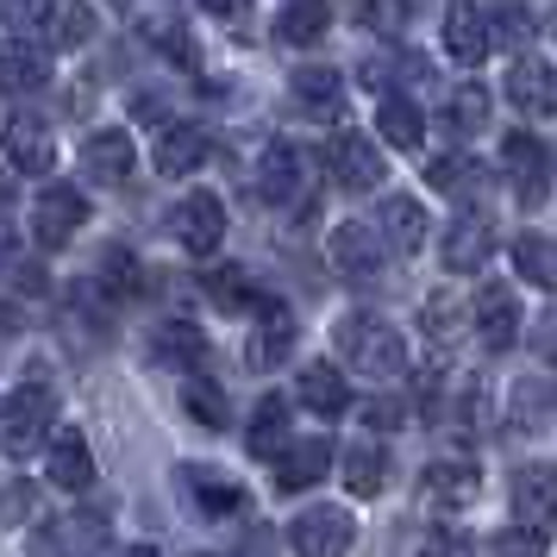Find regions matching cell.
<instances>
[{"instance_id":"1","label":"cell","mask_w":557,"mask_h":557,"mask_svg":"<svg viewBox=\"0 0 557 557\" xmlns=\"http://www.w3.org/2000/svg\"><path fill=\"white\" fill-rule=\"evenodd\" d=\"M338 351L351 357V370L363 376H401L407 370V345L401 332L388 326V320H370V313H351V320H338Z\"/></svg>"},{"instance_id":"2","label":"cell","mask_w":557,"mask_h":557,"mask_svg":"<svg viewBox=\"0 0 557 557\" xmlns=\"http://www.w3.org/2000/svg\"><path fill=\"white\" fill-rule=\"evenodd\" d=\"M51 420H57L51 388H38V382L13 388V395H7V407H0V445H7V457L45 451V445H51Z\"/></svg>"},{"instance_id":"3","label":"cell","mask_w":557,"mask_h":557,"mask_svg":"<svg viewBox=\"0 0 557 557\" xmlns=\"http://www.w3.org/2000/svg\"><path fill=\"white\" fill-rule=\"evenodd\" d=\"M170 232H176V245L182 251H195V257H207L220 238H226V201L220 195H182L176 207H170Z\"/></svg>"},{"instance_id":"4","label":"cell","mask_w":557,"mask_h":557,"mask_svg":"<svg viewBox=\"0 0 557 557\" xmlns=\"http://www.w3.org/2000/svg\"><path fill=\"white\" fill-rule=\"evenodd\" d=\"M351 532H357V520L345 507H307L301 520L288 527V545H295V557H345L351 552Z\"/></svg>"},{"instance_id":"5","label":"cell","mask_w":557,"mask_h":557,"mask_svg":"<svg viewBox=\"0 0 557 557\" xmlns=\"http://www.w3.org/2000/svg\"><path fill=\"white\" fill-rule=\"evenodd\" d=\"M82 220H88V201H82V188H70V182H51L32 201V238L38 245H70L82 232Z\"/></svg>"},{"instance_id":"6","label":"cell","mask_w":557,"mask_h":557,"mask_svg":"<svg viewBox=\"0 0 557 557\" xmlns=\"http://www.w3.org/2000/svg\"><path fill=\"white\" fill-rule=\"evenodd\" d=\"M0 151H7V163H13L20 176H51V170H57V138H51V126H45L38 113L7 120V132H0Z\"/></svg>"},{"instance_id":"7","label":"cell","mask_w":557,"mask_h":557,"mask_svg":"<svg viewBox=\"0 0 557 557\" xmlns=\"http://www.w3.org/2000/svg\"><path fill=\"white\" fill-rule=\"evenodd\" d=\"M107 545V513L82 507V513H63L51 532L32 539V557H101Z\"/></svg>"},{"instance_id":"8","label":"cell","mask_w":557,"mask_h":557,"mask_svg":"<svg viewBox=\"0 0 557 557\" xmlns=\"http://www.w3.org/2000/svg\"><path fill=\"white\" fill-rule=\"evenodd\" d=\"M470 313H476V338L488 345V351H507V345L520 338V320H527V313H520V295L502 288V282H482Z\"/></svg>"},{"instance_id":"9","label":"cell","mask_w":557,"mask_h":557,"mask_svg":"<svg viewBox=\"0 0 557 557\" xmlns=\"http://www.w3.org/2000/svg\"><path fill=\"white\" fill-rule=\"evenodd\" d=\"M326 163H332V182H338V188H376L382 182V151L363 132H332Z\"/></svg>"},{"instance_id":"10","label":"cell","mask_w":557,"mask_h":557,"mask_svg":"<svg viewBox=\"0 0 557 557\" xmlns=\"http://www.w3.org/2000/svg\"><path fill=\"white\" fill-rule=\"evenodd\" d=\"M332 263H338L345 276H357V282L382 276V263H388V238H382V226H363V220L338 226L332 232Z\"/></svg>"},{"instance_id":"11","label":"cell","mask_w":557,"mask_h":557,"mask_svg":"<svg viewBox=\"0 0 557 557\" xmlns=\"http://www.w3.org/2000/svg\"><path fill=\"white\" fill-rule=\"evenodd\" d=\"M182 495H188V507L201 520H220V513H238L245 507V488L226 470H213V463H182Z\"/></svg>"},{"instance_id":"12","label":"cell","mask_w":557,"mask_h":557,"mask_svg":"<svg viewBox=\"0 0 557 557\" xmlns=\"http://www.w3.org/2000/svg\"><path fill=\"white\" fill-rule=\"evenodd\" d=\"M288 351H295V313L282 301H263L251 320V345H245V357H251V370H276V363H288Z\"/></svg>"},{"instance_id":"13","label":"cell","mask_w":557,"mask_h":557,"mask_svg":"<svg viewBox=\"0 0 557 557\" xmlns=\"http://www.w3.org/2000/svg\"><path fill=\"white\" fill-rule=\"evenodd\" d=\"M507 101L520 107V113H532V120H552L557 113V70L539 63V57H520L507 70Z\"/></svg>"},{"instance_id":"14","label":"cell","mask_w":557,"mask_h":557,"mask_svg":"<svg viewBox=\"0 0 557 557\" xmlns=\"http://www.w3.org/2000/svg\"><path fill=\"white\" fill-rule=\"evenodd\" d=\"M488 38H495V26L482 20V7L451 0V13H445V51H451L457 70H476L482 57H488Z\"/></svg>"},{"instance_id":"15","label":"cell","mask_w":557,"mask_h":557,"mask_svg":"<svg viewBox=\"0 0 557 557\" xmlns=\"http://www.w3.org/2000/svg\"><path fill=\"white\" fill-rule=\"evenodd\" d=\"M513 513H520L527 527L552 532V520H557V470L552 463H527V470L513 476Z\"/></svg>"},{"instance_id":"16","label":"cell","mask_w":557,"mask_h":557,"mask_svg":"<svg viewBox=\"0 0 557 557\" xmlns=\"http://www.w3.org/2000/svg\"><path fill=\"white\" fill-rule=\"evenodd\" d=\"M257 195L270 207H295L301 201V151L295 145H270V151L257 157Z\"/></svg>"},{"instance_id":"17","label":"cell","mask_w":557,"mask_h":557,"mask_svg":"<svg viewBox=\"0 0 557 557\" xmlns=\"http://www.w3.org/2000/svg\"><path fill=\"white\" fill-rule=\"evenodd\" d=\"M151 357L163 363V370H201V357H207V332L195 326V320H157V332H151Z\"/></svg>"},{"instance_id":"18","label":"cell","mask_w":557,"mask_h":557,"mask_svg":"<svg viewBox=\"0 0 557 557\" xmlns=\"http://www.w3.org/2000/svg\"><path fill=\"white\" fill-rule=\"evenodd\" d=\"M45 82H51V57L38 51V45H26V38L0 45V88L7 95H38Z\"/></svg>"},{"instance_id":"19","label":"cell","mask_w":557,"mask_h":557,"mask_svg":"<svg viewBox=\"0 0 557 557\" xmlns=\"http://www.w3.org/2000/svg\"><path fill=\"white\" fill-rule=\"evenodd\" d=\"M502 163H507V176H513V188H520V201L527 207L545 201V151H539V138H527V132L502 138Z\"/></svg>"},{"instance_id":"20","label":"cell","mask_w":557,"mask_h":557,"mask_svg":"<svg viewBox=\"0 0 557 557\" xmlns=\"http://www.w3.org/2000/svg\"><path fill=\"white\" fill-rule=\"evenodd\" d=\"M38 32H45L51 51H76V45L95 38V7H88V0H51L45 20H38Z\"/></svg>"},{"instance_id":"21","label":"cell","mask_w":557,"mask_h":557,"mask_svg":"<svg viewBox=\"0 0 557 557\" xmlns=\"http://www.w3.org/2000/svg\"><path fill=\"white\" fill-rule=\"evenodd\" d=\"M488 251H495V232H488V220H482V213L451 220V232H445V270H482V263H488Z\"/></svg>"},{"instance_id":"22","label":"cell","mask_w":557,"mask_h":557,"mask_svg":"<svg viewBox=\"0 0 557 557\" xmlns=\"http://www.w3.org/2000/svg\"><path fill=\"white\" fill-rule=\"evenodd\" d=\"M51 482L70 488V495H82V488L95 482V457H88V438H82L76 426H63L51 438Z\"/></svg>"},{"instance_id":"23","label":"cell","mask_w":557,"mask_h":557,"mask_svg":"<svg viewBox=\"0 0 557 557\" xmlns=\"http://www.w3.org/2000/svg\"><path fill=\"white\" fill-rule=\"evenodd\" d=\"M288 88H295V101H301L313 120H332V113L345 107V76H338V70H326V63H307V70H295V82H288Z\"/></svg>"},{"instance_id":"24","label":"cell","mask_w":557,"mask_h":557,"mask_svg":"<svg viewBox=\"0 0 557 557\" xmlns=\"http://www.w3.org/2000/svg\"><path fill=\"white\" fill-rule=\"evenodd\" d=\"M207 132L201 126H163V138H157V170L163 176H188V170H201L207 163Z\"/></svg>"},{"instance_id":"25","label":"cell","mask_w":557,"mask_h":557,"mask_svg":"<svg viewBox=\"0 0 557 557\" xmlns=\"http://www.w3.org/2000/svg\"><path fill=\"white\" fill-rule=\"evenodd\" d=\"M82 163H88V176H95V182H107V188H113V182L132 176V163H138V157H132L126 132H95V138L82 145Z\"/></svg>"},{"instance_id":"26","label":"cell","mask_w":557,"mask_h":557,"mask_svg":"<svg viewBox=\"0 0 557 557\" xmlns=\"http://www.w3.org/2000/svg\"><path fill=\"white\" fill-rule=\"evenodd\" d=\"M376 220H382L388 251H420V238H426V207L413 201V195H388Z\"/></svg>"},{"instance_id":"27","label":"cell","mask_w":557,"mask_h":557,"mask_svg":"<svg viewBox=\"0 0 557 557\" xmlns=\"http://www.w3.org/2000/svg\"><path fill=\"white\" fill-rule=\"evenodd\" d=\"M326 470H332V438H301V445H288V451H282L276 482L295 495V488H307V482H320Z\"/></svg>"},{"instance_id":"28","label":"cell","mask_w":557,"mask_h":557,"mask_svg":"<svg viewBox=\"0 0 557 557\" xmlns=\"http://www.w3.org/2000/svg\"><path fill=\"white\" fill-rule=\"evenodd\" d=\"M245 445H251V457H282L288 451V401H282V395H270V401L251 413Z\"/></svg>"},{"instance_id":"29","label":"cell","mask_w":557,"mask_h":557,"mask_svg":"<svg viewBox=\"0 0 557 557\" xmlns=\"http://www.w3.org/2000/svg\"><path fill=\"white\" fill-rule=\"evenodd\" d=\"M382 138L388 145H401V151H420V138H426V113L407 101V95H382Z\"/></svg>"},{"instance_id":"30","label":"cell","mask_w":557,"mask_h":557,"mask_svg":"<svg viewBox=\"0 0 557 557\" xmlns=\"http://www.w3.org/2000/svg\"><path fill=\"white\" fill-rule=\"evenodd\" d=\"M301 401L313 407V413H345V407H351V388H345V376H338L332 363H307L301 370Z\"/></svg>"},{"instance_id":"31","label":"cell","mask_w":557,"mask_h":557,"mask_svg":"<svg viewBox=\"0 0 557 557\" xmlns=\"http://www.w3.org/2000/svg\"><path fill=\"white\" fill-rule=\"evenodd\" d=\"M326 20H332L326 0H288V7H282V20H276V38H282V45H313V38L326 32Z\"/></svg>"},{"instance_id":"32","label":"cell","mask_w":557,"mask_h":557,"mask_svg":"<svg viewBox=\"0 0 557 557\" xmlns=\"http://www.w3.org/2000/svg\"><path fill=\"white\" fill-rule=\"evenodd\" d=\"M426 502L432 507L476 502V470H470V463H432V470H426Z\"/></svg>"},{"instance_id":"33","label":"cell","mask_w":557,"mask_h":557,"mask_svg":"<svg viewBox=\"0 0 557 557\" xmlns=\"http://www.w3.org/2000/svg\"><path fill=\"white\" fill-rule=\"evenodd\" d=\"M513 270H520L527 282H539V288H557V245L539 238V232L513 238Z\"/></svg>"},{"instance_id":"34","label":"cell","mask_w":557,"mask_h":557,"mask_svg":"<svg viewBox=\"0 0 557 557\" xmlns=\"http://www.w3.org/2000/svg\"><path fill=\"white\" fill-rule=\"evenodd\" d=\"M345 482H351V495H382V488H388V457H382L376 445H351Z\"/></svg>"},{"instance_id":"35","label":"cell","mask_w":557,"mask_h":557,"mask_svg":"<svg viewBox=\"0 0 557 557\" xmlns=\"http://www.w3.org/2000/svg\"><path fill=\"white\" fill-rule=\"evenodd\" d=\"M482 120H488V88H457V95H445V126L457 132V138H470V132H482Z\"/></svg>"},{"instance_id":"36","label":"cell","mask_w":557,"mask_h":557,"mask_svg":"<svg viewBox=\"0 0 557 557\" xmlns=\"http://www.w3.org/2000/svg\"><path fill=\"white\" fill-rule=\"evenodd\" d=\"M145 38H151L170 63H182V70H195V63H201V45L188 38V26H182V20H151V26H145Z\"/></svg>"},{"instance_id":"37","label":"cell","mask_w":557,"mask_h":557,"mask_svg":"<svg viewBox=\"0 0 557 557\" xmlns=\"http://www.w3.org/2000/svg\"><path fill=\"white\" fill-rule=\"evenodd\" d=\"M182 407H188V413H195L201 426H213V432H220V426L232 420V407H226V395H220V382H201V376L182 388Z\"/></svg>"},{"instance_id":"38","label":"cell","mask_w":557,"mask_h":557,"mask_svg":"<svg viewBox=\"0 0 557 557\" xmlns=\"http://www.w3.org/2000/svg\"><path fill=\"white\" fill-rule=\"evenodd\" d=\"M101 282L113 288V295H138V288H145V276H138V257H132L126 245L101 251Z\"/></svg>"},{"instance_id":"39","label":"cell","mask_w":557,"mask_h":557,"mask_svg":"<svg viewBox=\"0 0 557 557\" xmlns=\"http://www.w3.org/2000/svg\"><path fill=\"white\" fill-rule=\"evenodd\" d=\"M207 276V295L220 307H251V282H245V270H232V263H220V270H201Z\"/></svg>"},{"instance_id":"40","label":"cell","mask_w":557,"mask_h":557,"mask_svg":"<svg viewBox=\"0 0 557 557\" xmlns=\"http://www.w3.org/2000/svg\"><path fill=\"white\" fill-rule=\"evenodd\" d=\"M426 182L438 188V195H463V188L476 182V163H470V157H432Z\"/></svg>"},{"instance_id":"41","label":"cell","mask_w":557,"mask_h":557,"mask_svg":"<svg viewBox=\"0 0 557 557\" xmlns=\"http://www.w3.org/2000/svg\"><path fill=\"white\" fill-rule=\"evenodd\" d=\"M545 552H552V532L527 527V520H520L513 532H502V539H495V557H545Z\"/></svg>"},{"instance_id":"42","label":"cell","mask_w":557,"mask_h":557,"mask_svg":"<svg viewBox=\"0 0 557 557\" xmlns=\"http://www.w3.org/2000/svg\"><path fill=\"white\" fill-rule=\"evenodd\" d=\"M407 13H413V0H363V26L388 32V38H401L407 32Z\"/></svg>"},{"instance_id":"43","label":"cell","mask_w":557,"mask_h":557,"mask_svg":"<svg viewBox=\"0 0 557 557\" xmlns=\"http://www.w3.org/2000/svg\"><path fill=\"white\" fill-rule=\"evenodd\" d=\"M45 7H51V0H0V26L26 32V26H38V20H45Z\"/></svg>"},{"instance_id":"44","label":"cell","mask_w":557,"mask_h":557,"mask_svg":"<svg viewBox=\"0 0 557 557\" xmlns=\"http://www.w3.org/2000/svg\"><path fill=\"white\" fill-rule=\"evenodd\" d=\"M495 32H502L507 45H527L532 38V13L527 7H502V13H495Z\"/></svg>"},{"instance_id":"45","label":"cell","mask_w":557,"mask_h":557,"mask_svg":"<svg viewBox=\"0 0 557 557\" xmlns=\"http://www.w3.org/2000/svg\"><path fill=\"white\" fill-rule=\"evenodd\" d=\"M32 507H38V488H32V482H13V488L0 495V520H26Z\"/></svg>"},{"instance_id":"46","label":"cell","mask_w":557,"mask_h":557,"mask_svg":"<svg viewBox=\"0 0 557 557\" xmlns=\"http://www.w3.org/2000/svg\"><path fill=\"white\" fill-rule=\"evenodd\" d=\"M413 557H476V552H470V539H451V532H438V539H426V545H420Z\"/></svg>"},{"instance_id":"47","label":"cell","mask_w":557,"mask_h":557,"mask_svg":"<svg viewBox=\"0 0 557 557\" xmlns=\"http://www.w3.org/2000/svg\"><path fill=\"white\" fill-rule=\"evenodd\" d=\"M426 332L432 338H451V301H445V295H432L426 301Z\"/></svg>"},{"instance_id":"48","label":"cell","mask_w":557,"mask_h":557,"mask_svg":"<svg viewBox=\"0 0 557 557\" xmlns=\"http://www.w3.org/2000/svg\"><path fill=\"white\" fill-rule=\"evenodd\" d=\"M363 413H370V426H376V432H395V426H401V407H395V401H370Z\"/></svg>"},{"instance_id":"49","label":"cell","mask_w":557,"mask_h":557,"mask_svg":"<svg viewBox=\"0 0 557 557\" xmlns=\"http://www.w3.org/2000/svg\"><path fill=\"white\" fill-rule=\"evenodd\" d=\"M207 13H220V20H232V13H245V7H251V0H201Z\"/></svg>"},{"instance_id":"50","label":"cell","mask_w":557,"mask_h":557,"mask_svg":"<svg viewBox=\"0 0 557 557\" xmlns=\"http://www.w3.org/2000/svg\"><path fill=\"white\" fill-rule=\"evenodd\" d=\"M120 557H157V552H145V545H138V552H120Z\"/></svg>"},{"instance_id":"51","label":"cell","mask_w":557,"mask_h":557,"mask_svg":"<svg viewBox=\"0 0 557 557\" xmlns=\"http://www.w3.org/2000/svg\"><path fill=\"white\" fill-rule=\"evenodd\" d=\"M552 32H557V20H552Z\"/></svg>"}]
</instances>
